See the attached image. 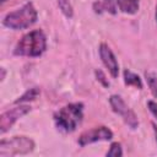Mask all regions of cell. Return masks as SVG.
Masks as SVG:
<instances>
[{
  "mask_svg": "<svg viewBox=\"0 0 157 157\" xmlns=\"http://www.w3.org/2000/svg\"><path fill=\"white\" fill-rule=\"evenodd\" d=\"M47 49V37L40 29H33L26 33L16 44L13 54L17 56L37 58Z\"/></svg>",
  "mask_w": 157,
  "mask_h": 157,
  "instance_id": "1",
  "label": "cell"
},
{
  "mask_svg": "<svg viewBox=\"0 0 157 157\" xmlns=\"http://www.w3.org/2000/svg\"><path fill=\"white\" fill-rule=\"evenodd\" d=\"M83 118V104L80 102L69 103L54 114V121L59 130L72 132L80 125Z\"/></svg>",
  "mask_w": 157,
  "mask_h": 157,
  "instance_id": "2",
  "label": "cell"
},
{
  "mask_svg": "<svg viewBox=\"0 0 157 157\" xmlns=\"http://www.w3.org/2000/svg\"><path fill=\"white\" fill-rule=\"evenodd\" d=\"M38 18V13L37 10L34 7V5L28 1L25 5H22L20 9L9 12L4 20H2V25L10 29H25L31 27L33 23H36Z\"/></svg>",
  "mask_w": 157,
  "mask_h": 157,
  "instance_id": "3",
  "label": "cell"
},
{
  "mask_svg": "<svg viewBox=\"0 0 157 157\" xmlns=\"http://www.w3.org/2000/svg\"><path fill=\"white\" fill-rule=\"evenodd\" d=\"M34 150V141L27 136H13L0 141V157L27 155Z\"/></svg>",
  "mask_w": 157,
  "mask_h": 157,
  "instance_id": "4",
  "label": "cell"
},
{
  "mask_svg": "<svg viewBox=\"0 0 157 157\" xmlns=\"http://www.w3.org/2000/svg\"><path fill=\"white\" fill-rule=\"evenodd\" d=\"M109 104L114 113L120 115L125 124L130 129H136L139 126V120L135 114V112L124 102V99L118 94H112L109 97Z\"/></svg>",
  "mask_w": 157,
  "mask_h": 157,
  "instance_id": "5",
  "label": "cell"
},
{
  "mask_svg": "<svg viewBox=\"0 0 157 157\" xmlns=\"http://www.w3.org/2000/svg\"><path fill=\"white\" fill-rule=\"evenodd\" d=\"M28 112H31V107L28 104H16V107L4 112L0 115V132L5 134L21 117L26 115Z\"/></svg>",
  "mask_w": 157,
  "mask_h": 157,
  "instance_id": "6",
  "label": "cell"
},
{
  "mask_svg": "<svg viewBox=\"0 0 157 157\" xmlns=\"http://www.w3.org/2000/svg\"><path fill=\"white\" fill-rule=\"evenodd\" d=\"M113 137V131L107 128V126H97V128H93V129H90V130H86L83 131L77 142L81 147H85L90 144H93V142H98V141H108V140H112Z\"/></svg>",
  "mask_w": 157,
  "mask_h": 157,
  "instance_id": "7",
  "label": "cell"
},
{
  "mask_svg": "<svg viewBox=\"0 0 157 157\" xmlns=\"http://www.w3.org/2000/svg\"><path fill=\"white\" fill-rule=\"evenodd\" d=\"M98 53H99V58H101L103 65L107 67L110 76L113 78H117L119 75V64H118V60H117L114 53L109 48V45L105 43H101L99 48H98Z\"/></svg>",
  "mask_w": 157,
  "mask_h": 157,
  "instance_id": "8",
  "label": "cell"
},
{
  "mask_svg": "<svg viewBox=\"0 0 157 157\" xmlns=\"http://www.w3.org/2000/svg\"><path fill=\"white\" fill-rule=\"evenodd\" d=\"M93 10L97 13L109 12V13L114 15V13H117V10H118L117 1L115 0H98L93 4Z\"/></svg>",
  "mask_w": 157,
  "mask_h": 157,
  "instance_id": "9",
  "label": "cell"
},
{
  "mask_svg": "<svg viewBox=\"0 0 157 157\" xmlns=\"http://www.w3.org/2000/svg\"><path fill=\"white\" fill-rule=\"evenodd\" d=\"M115 1H117L118 10L124 13L134 15L139 11V7H140L139 0H115Z\"/></svg>",
  "mask_w": 157,
  "mask_h": 157,
  "instance_id": "10",
  "label": "cell"
},
{
  "mask_svg": "<svg viewBox=\"0 0 157 157\" xmlns=\"http://www.w3.org/2000/svg\"><path fill=\"white\" fill-rule=\"evenodd\" d=\"M123 75H124V82H125V85L136 87L139 90H142V86L144 85H142V81H141V78H140V76L137 74H135V72L125 69L124 72H123Z\"/></svg>",
  "mask_w": 157,
  "mask_h": 157,
  "instance_id": "11",
  "label": "cell"
},
{
  "mask_svg": "<svg viewBox=\"0 0 157 157\" xmlns=\"http://www.w3.org/2000/svg\"><path fill=\"white\" fill-rule=\"evenodd\" d=\"M39 93H40L39 88L32 87V88L27 90L21 97H18V98L15 101V104H21V103H26V102H29V101H34V99L39 96Z\"/></svg>",
  "mask_w": 157,
  "mask_h": 157,
  "instance_id": "12",
  "label": "cell"
},
{
  "mask_svg": "<svg viewBox=\"0 0 157 157\" xmlns=\"http://www.w3.org/2000/svg\"><path fill=\"white\" fill-rule=\"evenodd\" d=\"M145 80L147 82V86L155 98H157V75L152 71H146L145 72Z\"/></svg>",
  "mask_w": 157,
  "mask_h": 157,
  "instance_id": "13",
  "label": "cell"
},
{
  "mask_svg": "<svg viewBox=\"0 0 157 157\" xmlns=\"http://www.w3.org/2000/svg\"><path fill=\"white\" fill-rule=\"evenodd\" d=\"M58 1V6L60 9V11L64 13V16H66L67 18H71L74 16V9L72 5L69 0H56Z\"/></svg>",
  "mask_w": 157,
  "mask_h": 157,
  "instance_id": "14",
  "label": "cell"
},
{
  "mask_svg": "<svg viewBox=\"0 0 157 157\" xmlns=\"http://www.w3.org/2000/svg\"><path fill=\"white\" fill-rule=\"evenodd\" d=\"M108 157H120L123 156V150H121V145L119 142H113L107 152Z\"/></svg>",
  "mask_w": 157,
  "mask_h": 157,
  "instance_id": "15",
  "label": "cell"
},
{
  "mask_svg": "<svg viewBox=\"0 0 157 157\" xmlns=\"http://www.w3.org/2000/svg\"><path fill=\"white\" fill-rule=\"evenodd\" d=\"M94 75H96V78H97L98 82H101L104 87H109V81L107 80V77H105V75H104V72L102 70H96Z\"/></svg>",
  "mask_w": 157,
  "mask_h": 157,
  "instance_id": "16",
  "label": "cell"
},
{
  "mask_svg": "<svg viewBox=\"0 0 157 157\" xmlns=\"http://www.w3.org/2000/svg\"><path fill=\"white\" fill-rule=\"evenodd\" d=\"M147 108L151 112V114L157 119V102L156 101H148L147 102Z\"/></svg>",
  "mask_w": 157,
  "mask_h": 157,
  "instance_id": "17",
  "label": "cell"
},
{
  "mask_svg": "<svg viewBox=\"0 0 157 157\" xmlns=\"http://www.w3.org/2000/svg\"><path fill=\"white\" fill-rule=\"evenodd\" d=\"M1 70H2V72H1V80H4V77H5V70H4V67H1Z\"/></svg>",
  "mask_w": 157,
  "mask_h": 157,
  "instance_id": "18",
  "label": "cell"
},
{
  "mask_svg": "<svg viewBox=\"0 0 157 157\" xmlns=\"http://www.w3.org/2000/svg\"><path fill=\"white\" fill-rule=\"evenodd\" d=\"M156 21H157V5H156Z\"/></svg>",
  "mask_w": 157,
  "mask_h": 157,
  "instance_id": "19",
  "label": "cell"
}]
</instances>
